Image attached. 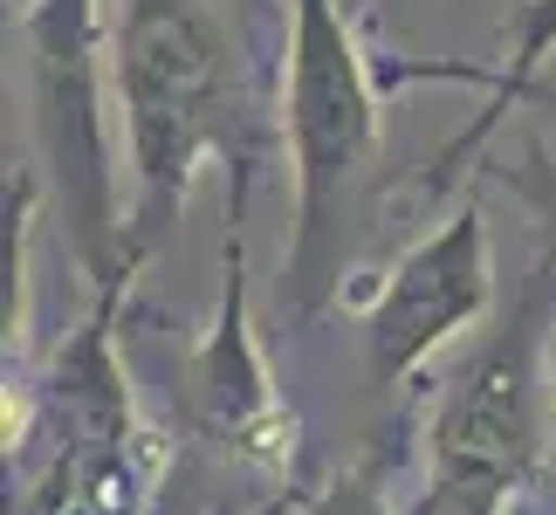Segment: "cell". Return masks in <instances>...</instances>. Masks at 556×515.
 <instances>
[{"mask_svg":"<svg viewBox=\"0 0 556 515\" xmlns=\"http://www.w3.org/2000/svg\"><path fill=\"white\" fill-rule=\"evenodd\" d=\"M111 62L131 152V254L152 262L206 159H220L233 192H248L262 165V111L227 0H124Z\"/></svg>","mask_w":556,"mask_h":515,"instance_id":"cell-1","label":"cell"},{"mask_svg":"<svg viewBox=\"0 0 556 515\" xmlns=\"http://www.w3.org/2000/svg\"><path fill=\"white\" fill-rule=\"evenodd\" d=\"M549 55H556V0H522L516 21H508V49H502V62H495V83H488L481 117L467 124V131H454V138L433 152V165H426V186L446 192L467 165L481 159V145L508 124V111H522V103H529V90H536V76H543Z\"/></svg>","mask_w":556,"mask_h":515,"instance_id":"cell-6","label":"cell"},{"mask_svg":"<svg viewBox=\"0 0 556 515\" xmlns=\"http://www.w3.org/2000/svg\"><path fill=\"white\" fill-rule=\"evenodd\" d=\"M41 165L0 172V372L28 357V316H35V221H41Z\"/></svg>","mask_w":556,"mask_h":515,"instance_id":"cell-7","label":"cell"},{"mask_svg":"<svg viewBox=\"0 0 556 515\" xmlns=\"http://www.w3.org/2000/svg\"><path fill=\"white\" fill-rule=\"evenodd\" d=\"M495 310V248L481 200H460L446 221L399 254V268L365 303V357L378 385H405Z\"/></svg>","mask_w":556,"mask_h":515,"instance_id":"cell-5","label":"cell"},{"mask_svg":"<svg viewBox=\"0 0 556 515\" xmlns=\"http://www.w3.org/2000/svg\"><path fill=\"white\" fill-rule=\"evenodd\" d=\"M502 186L522 200V213L536 221L549 262H556V152H549L543 138H522L516 159H502Z\"/></svg>","mask_w":556,"mask_h":515,"instance_id":"cell-8","label":"cell"},{"mask_svg":"<svg viewBox=\"0 0 556 515\" xmlns=\"http://www.w3.org/2000/svg\"><path fill=\"white\" fill-rule=\"evenodd\" d=\"M378 138H384V90L344 0H289L282 145L295 179V227L282 254V296L295 330H309L344 289L351 227L378 179Z\"/></svg>","mask_w":556,"mask_h":515,"instance_id":"cell-2","label":"cell"},{"mask_svg":"<svg viewBox=\"0 0 556 515\" xmlns=\"http://www.w3.org/2000/svg\"><path fill=\"white\" fill-rule=\"evenodd\" d=\"M556 262L529 275V289L488 324L440 385L433 467L454 495H495L529 467L543 434V392H556Z\"/></svg>","mask_w":556,"mask_h":515,"instance_id":"cell-4","label":"cell"},{"mask_svg":"<svg viewBox=\"0 0 556 515\" xmlns=\"http://www.w3.org/2000/svg\"><path fill=\"white\" fill-rule=\"evenodd\" d=\"M35 426H41V392H28L21 378L0 372V461H14L35 440Z\"/></svg>","mask_w":556,"mask_h":515,"instance_id":"cell-9","label":"cell"},{"mask_svg":"<svg viewBox=\"0 0 556 515\" xmlns=\"http://www.w3.org/2000/svg\"><path fill=\"white\" fill-rule=\"evenodd\" d=\"M21 49H28V131L41 186L55 192L70 254L90 289L131 282L144 268L131 254V221L117 192V62H111V14L103 0H28L21 8Z\"/></svg>","mask_w":556,"mask_h":515,"instance_id":"cell-3","label":"cell"}]
</instances>
